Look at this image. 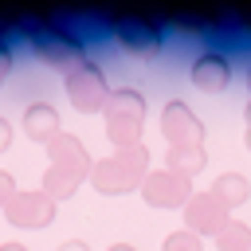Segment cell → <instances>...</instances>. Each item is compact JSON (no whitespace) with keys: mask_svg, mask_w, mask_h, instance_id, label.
Wrapping results in <instances>:
<instances>
[{"mask_svg":"<svg viewBox=\"0 0 251 251\" xmlns=\"http://www.w3.org/2000/svg\"><path fill=\"white\" fill-rule=\"evenodd\" d=\"M47 153H51V165H47V176H43V192L51 196V200H67L86 176H90V157H86V149H82V141L78 137H71V133H59L51 145H47Z\"/></svg>","mask_w":251,"mask_h":251,"instance_id":"6da1fadb","label":"cell"},{"mask_svg":"<svg viewBox=\"0 0 251 251\" xmlns=\"http://www.w3.org/2000/svg\"><path fill=\"white\" fill-rule=\"evenodd\" d=\"M149 176V149L145 145H129V149H114L110 157H102L98 165H90V180L102 196H122L141 188V180Z\"/></svg>","mask_w":251,"mask_h":251,"instance_id":"7a4b0ae2","label":"cell"},{"mask_svg":"<svg viewBox=\"0 0 251 251\" xmlns=\"http://www.w3.org/2000/svg\"><path fill=\"white\" fill-rule=\"evenodd\" d=\"M102 114H106V133H110L114 149L141 145V126H145V94L141 90H133V86L110 90Z\"/></svg>","mask_w":251,"mask_h":251,"instance_id":"3957f363","label":"cell"},{"mask_svg":"<svg viewBox=\"0 0 251 251\" xmlns=\"http://www.w3.org/2000/svg\"><path fill=\"white\" fill-rule=\"evenodd\" d=\"M67 94H71L75 110H82V114L102 110V106H106V98H110V86H106L102 67H98V63H90V59L75 63V67L67 71Z\"/></svg>","mask_w":251,"mask_h":251,"instance_id":"277c9868","label":"cell"},{"mask_svg":"<svg viewBox=\"0 0 251 251\" xmlns=\"http://www.w3.org/2000/svg\"><path fill=\"white\" fill-rule=\"evenodd\" d=\"M161 133L169 137V145H204V122H200V114L188 106V102H180V98H169L165 106H161Z\"/></svg>","mask_w":251,"mask_h":251,"instance_id":"5b68a950","label":"cell"},{"mask_svg":"<svg viewBox=\"0 0 251 251\" xmlns=\"http://www.w3.org/2000/svg\"><path fill=\"white\" fill-rule=\"evenodd\" d=\"M141 196L153 208H184L192 200V180L173 173V169H157L141 180Z\"/></svg>","mask_w":251,"mask_h":251,"instance_id":"8992f818","label":"cell"},{"mask_svg":"<svg viewBox=\"0 0 251 251\" xmlns=\"http://www.w3.org/2000/svg\"><path fill=\"white\" fill-rule=\"evenodd\" d=\"M227 208L212 196V192H192V200L184 204V231L192 235H220L227 227Z\"/></svg>","mask_w":251,"mask_h":251,"instance_id":"52a82bcc","label":"cell"},{"mask_svg":"<svg viewBox=\"0 0 251 251\" xmlns=\"http://www.w3.org/2000/svg\"><path fill=\"white\" fill-rule=\"evenodd\" d=\"M31 47H35L39 59L55 63L59 71H71L75 63H82V39L71 35V31H35Z\"/></svg>","mask_w":251,"mask_h":251,"instance_id":"ba28073f","label":"cell"},{"mask_svg":"<svg viewBox=\"0 0 251 251\" xmlns=\"http://www.w3.org/2000/svg\"><path fill=\"white\" fill-rule=\"evenodd\" d=\"M188 78H192L200 90H208V94L227 90V82H231V59H227V51H220V47L200 51V55L192 59V67H188Z\"/></svg>","mask_w":251,"mask_h":251,"instance_id":"9c48e42d","label":"cell"},{"mask_svg":"<svg viewBox=\"0 0 251 251\" xmlns=\"http://www.w3.org/2000/svg\"><path fill=\"white\" fill-rule=\"evenodd\" d=\"M4 212L16 227H47L51 216H55V200L47 192H16L4 204Z\"/></svg>","mask_w":251,"mask_h":251,"instance_id":"30bf717a","label":"cell"},{"mask_svg":"<svg viewBox=\"0 0 251 251\" xmlns=\"http://www.w3.org/2000/svg\"><path fill=\"white\" fill-rule=\"evenodd\" d=\"M118 43L133 55H153L161 51V27L153 20H141V16H129L118 24Z\"/></svg>","mask_w":251,"mask_h":251,"instance_id":"8fae6325","label":"cell"},{"mask_svg":"<svg viewBox=\"0 0 251 251\" xmlns=\"http://www.w3.org/2000/svg\"><path fill=\"white\" fill-rule=\"evenodd\" d=\"M24 133L31 141H47L51 145L59 137V114H55V106L51 102H31L24 110Z\"/></svg>","mask_w":251,"mask_h":251,"instance_id":"7c38bea8","label":"cell"},{"mask_svg":"<svg viewBox=\"0 0 251 251\" xmlns=\"http://www.w3.org/2000/svg\"><path fill=\"white\" fill-rule=\"evenodd\" d=\"M227 212L231 208H239V204H247V196H251V180L243 176V173H235V169H227V173H220L216 180H212V188H208Z\"/></svg>","mask_w":251,"mask_h":251,"instance_id":"4fadbf2b","label":"cell"},{"mask_svg":"<svg viewBox=\"0 0 251 251\" xmlns=\"http://www.w3.org/2000/svg\"><path fill=\"white\" fill-rule=\"evenodd\" d=\"M204 165H208L204 145H169V153H165V169H173V173H180V176H188V180H192Z\"/></svg>","mask_w":251,"mask_h":251,"instance_id":"5bb4252c","label":"cell"},{"mask_svg":"<svg viewBox=\"0 0 251 251\" xmlns=\"http://www.w3.org/2000/svg\"><path fill=\"white\" fill-rule=\"evenodd\" d=\"M220 251H251V224L243 220H227V227L216 235Z\"/></svg>","mask_w":251,"mask_h":251,"instance_id":"9a60e30c","label":"cell"},{"mask_svg":"<svg viewBox=\"0 0 251 251\" xmlns=\"http://www.w3.org/2000/svg\"><path fill=\"white\" fill-rule=\"evenodd\" d=\"M161 251H204V239L180 227V231H169V235H165V243H161Z\"/></svg>","mask_w":251,"mask_h":251,"instance_id":"2e32d148","label":"cell"},{"mask_svg":"<svg viewBox=\"0 0 251 251\" xmlns=\"http://www.w3.org/2000/svg\"><path fill=\"white\" fill-rule=\"evenodd\" d=\"M16 196V184H12V176L8 173H0V204H8Z\"/></svg>","mask_w":251,"mask_h":251,"instance_id":"e0dca14e","label":"cell"},{"mask_svg":"<svg viewBox=\"0 0 251 251\" xmlns=\"http://www.w3.org/2000/svg\"><path fill=\"white\" fill-rule=\"evenodd\" d=\"M8 71H12V51H8L4 43H0V82L8 78Z\"/></svg>","mask_w":251,"mask_h":251,"instance_id":"ac0fdd59","label":"cell"},{"mask_svg":"<svg viewBox=\"0 0 251 251\" xmlns=\"http://www.w3.org/2000/svg\"><path fill=\"white\" fill-rule=\"evenodd\" d=\"M55 251H90V247H86L82 239H67V243H59Z\"/></svg>","mask_w":251,"mask_h":251,"instance_id":"d6986e66","label":"cell"},{"mask_svg":"<svg viewBox=\"0 0 251 251\" xmlns=\"http://www.w3.org/2000/svg\"><path fill=\"white\" fill-rule=\"evenodd\" d=\"M8 141H12V126L0 118V149H8Z\"/></svg>","mask_w":251,"mask_h":251,"instance_id":"ffe728a7","label":"cell"},{"mask_svg":"<svg viewBox=\"0 0 251 251\" xmlns=\"http://www.w3.org/2000/svg\"><path fill=\"white\" fill-rule=\"evenodd\" d=\"M243 118H247V145H251V102H247V110H243Z\"/></svg>","mask_w":251,"mask_h":251,"instance_id":"44dd1931","label":"cell"},{"mask_svg":"<svg viewBox=\"0 0 251 251\" xmlns=\"http://www.w3.org/2000/svg\"><path fill=\"white\" fill-rule=\"evenodd\" d=\"M110 251H137V247H133V243H114Z\"/></svg>","mask_w":251,"mask_h":251,"instance_id":"7402d4cb","label":"cell"},{"mask_svg":"<svg viewBox=\"0 0 251 251\" xmlns=\"http://www.w3.org/2000/svg\"><path fill=\"white\" fill-rule=\"evenodd\" d=\"M0 251H27V247H20V243H4Z\"/></svg>","mask_w":251,"mask_h":251,"instance_id":"603a6c76","label":"cell"},{"mask_svg":"<svg viewBox=\"0 0 251 251\" xmlns=\"http://www.w3.org/2000/svg\"><path fill=\"white\" fill-rule=\"evenodd\" d=\"M247 86H251V67H247Z\"/></svg>","mask_w":251,"mask_h":251,"instance_id":"cb8c5ba5","label":"cell"}]
</instances>
